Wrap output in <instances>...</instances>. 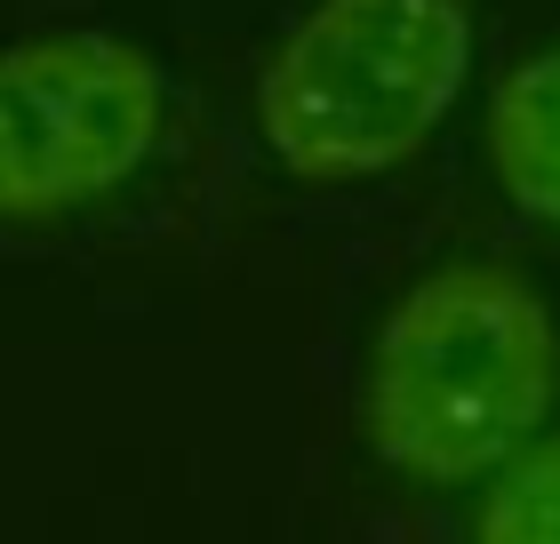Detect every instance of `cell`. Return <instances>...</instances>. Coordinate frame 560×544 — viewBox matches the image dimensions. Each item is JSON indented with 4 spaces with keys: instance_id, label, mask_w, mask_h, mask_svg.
<instances>
[{
    "instance_id": "cell-4",
    "label": "cell",
    "mask_w": 560,
    "mask_h": 544,
    "mask_svg": "<svg viewBox=\"0 0 560 544\" xmlns=\"http://www.w3.org/2000/svg\"><path fill=\"white\" fill-rule=\"evenodd\" d=\"M480 152H489V176L504 185V200H513L528 224L560 232V48L521 57L489 89Z\"/></svg>"
},
{
    "instance_id": "cell-1",
    "label": "cell",
    "mask_w": 560,
    "mask_h": 544,
    "mask_svg": "<svg viewBox=\"0 0 560 544\" xmlns=\"http://www.w3.org/2000/svg\"><path fill=\"white\" fill-rule=\"evenodd\" d=\"M560 401V313L521 265L456 256L376 321L361 432L400 481L472 488L545 432Z\"/></svg>"
},
{
    "instance_id": "cell-2",
    "label": "cell",
    "mask_w": 560,
    "mask_h": 544,
    "mask_svg": "<svg viewBox=\"0 0 560 544\" xmlns=\"http://www.w3.org/2000/svg\"><path fill=\"white\" fill-rule=\"evenodd\" d=\"M465 81V0H313L257 65V137L296 185H369L441 137Z\"/></svg>"
},
{
    "instance_id": "cell-5",
    "label": "cell",
    "mask_w": 560,
    "mask_h": 544,
    "mask_svg": "<svg viewBox=\"0 0 560 544\" xmlns=\"http://www.w3.org/2000/svg\"><path fill=\"white\" fill-rule=\"evenodd\" d=\"M472 544H560V432H537L489 473L472 505Z\"/></svg>"
},
{
    "instance_id": "cell-3",
    "label": "cell",
    "mask_w": 560,
    "mask_h": 544,
    "mask_svg": "<svg viewBox=\"0 0 560 544\" xmlns=\"http://www.w3.org/2000/svg\"><path fill=\"white\" fill-rule=\"evenodd\" d=\"M168 137V72L120 33H24L0 48V224L113 200Z\"/></svg>"
}]
</instances>
